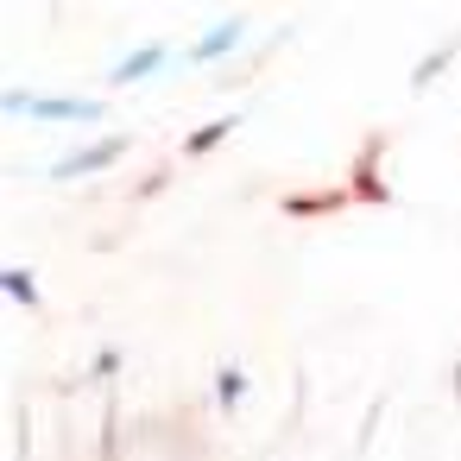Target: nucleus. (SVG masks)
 Listing matches in <instances>:
<instances>
[{"mask_svg":"<svg viewBox=\"0 0 461 461\" xmlns=\"http://www.w3.org/2000/svg\"><path fill=\"white\" fill-rule=\"evenodd\" d=\"M240 127H247V108H234V114H215V121H203V127H196V133L184 140V158H209V152H215V146H228V140H234Z\"/></svg>","mask_w":461,"mask_h":461,"instance_id":"nucleus-5","label":"nucleus"},{"mask_svg":"<svg viewBox=\"0 0 461 461\" xmlns=\"http://www.w3.org/2000/svg\"><path fill=\"white\" fill-rule=\"evenodd\" d=\"M455 51H461V39H442V45H429V58H417V70H411V89L423 95V89H429V83H436V77L455 64Z\"/></svg>","mask_w":461,"mask_h":461,"instance_id":"nucleus-7","label":"nucleus"},{"mask_svg":"<svg viewBox=\"0 0 461 461\" xmlns=\"http://www.w3.org/2000/svg\"><path fill=\"white\" fill-rule=\"evenodd\" d=\"M121 373V348H102L95 360H89V379H114Z\"/></svg>","mask_w":461,"mask_h":461,"instance_id":"nucleus-9","label":"nucleus"},{"mask_svg":"<svg viewBox=\"0 0 461 461\" xmlns=\"http://www.w3.org/2000/svg\"><path fill=\"white\" fill-rule=\"evenodd\" d=\"M240 45H247V14H221L215 26H203V32L184 45L177 70H215V64H228Z\"/></svg>","mask_w":461,"mask_h":461,"instance_id":"nucleus-4","label":"nucleus"},{"mask_svg":"<svg viewBox=\"0 0 461 461\" xmlns=\"http://www.w3.org/2000/svg\"><path fill=\"white\" fill-rule=\"evenodd\" d=\"M114 102H95V95H32L20 83L0 89V114L14 121H45V127H102Z\"/></svg>","mask_w":461,"mask_h":461,"instance_id":"nucleus-1","label":"nucleus"},{"mask_svg":"<svg viewBox=\"0 0 461 461\" xmlns=\"http://www.w3.org/2000/svg\"><path fill=\"white\" fill-rule=\"evenodd\" d=\"M177 45H165V39H146V45H133L127 58H114L108 70H102V89H140V83H158L165 70H177Z\"/></svg>","mask_w":461,"mask_h":461,"instance_id":"nucleus-3","label":"nucleus"},{"mask_svg":"<svg viewBox=\"0 0 461 461\" xmlns=\"http://www.w3.org/2000/svg\"><path fill=\"white\" fill-rule=\"evenodd\" d=\"M247 392H253L247 366H240V360H221V366H215V385H209L215 411H240V404H247Z\"/></svg>","mask_w":461,"mask_h":461,"instance_id":"nucleus-6","label":"nucleus"},{"mask_svg":"<svg viewBox=\"0 0 461 461\" xmlns=\"http://www.w3.org/2000/svg\"><path fill=\"white\" fill-rule=\"evenodd\" d=\"M0 291H7L20 310H39V272L32 266H0Z\"/></svg>","mask_w":461,"mask_h":461,"instance_id":"nucleus-8","label":"nucleus"},{"mask_svg":"<svg viewBox=\"0 0 461 461\" xmlns=\"http://www.w3.org/2000/svg\"><path fill=\"white\" fill-rule=\"evenodd\" d=\"M127 152H133V133H102V140H89V146H77V152L51 158V165H45V177H51V184H83V177L114 171Z\"/></svg>","mask_w":461,"mask_h":461,"instance_id":"nucleus-2","label":"nucleus"}]
</instances>
